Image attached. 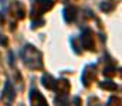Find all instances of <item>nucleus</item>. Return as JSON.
Wrapping results in <instances>:
<instances>
[{"label":"nucleus","instance_id":"nucleus-1","mask_svg":"<svg viewBox=\"0 0 122 106\" xmlns=\"http://www.w3.org/2000/svg\"><path fill=\"white\" fill-rule=\"evenodd\" d=\"M54 6V1L53 0H34L33 3V9H31V16L33 17H40L43 13L51 10Z\"/></svg>","mask_w":122,"mask_h":106},{"label":"nucleus","instance_id":"nucleus-2","mask_svg":"<svg viewBox=\"0 0 122 106\" xmlns=\"http://www.w3.org/2000/svg\"><path fill=\"white\" fill-rule=\"evenodd\" d=\"M81 45L84 48H87L88 51H94L95 50V44H94V35L90 28H84L81 33Z\"/></svg>","mask_w":122,"mask_h":106},{"label":"nucleus","instance_id":"nucleus-3","mask_svg":"<svg viewBox=\"0 0 122 106\" xmlns=\"http://www.w3.org/2000/svg\"><path fill=\"white\" fill-rule=\"evenodd\" d=\"M94 79H95V65H88V67H85V69L82 71V75H81L82 85H84L85 88H88Z\"/></svg>","mask_w":122,"mask_h":106},{"label":"nucleus","instance_id":"nucleus-4","mask_svg":"<svg viewBox=\"0 0 122 106\" xmlns=\"http://www.w3.org/2000/svg\"><path fill=\"white\" fill-rule=\"evenodd\" d=\"M30 103L31 105H40V106H46L47 101L46 98L37 91V89H31L30 91Z\"/></svg>","mask_w":122,"mask_h":106},{"label":"nucleus","instance_id":"nucleus-5","mask_svg":"<svg viewBox=\"0 0 122 106\" xmlns=\"http://www.w3.org/2000/svg\"><path fill=\"white\" fill-rule=\"evenodd\" d=\"M77 13L78 10L74 7V6H68L62 10V17H64V21L65 23H72L75 18H77Z\"/></svg>","mask_w":122,"mask_h":106},{"label":"nucleus","instance_id":"nucleus-6","mask_svg":"<svg viewBox=\"0 0 122 106\" xmlns=\"http://www.w3.org/2000/svg\"><path fill=\"white\" fill-rule=\"evenodd\" d=\"M56 83H57V81H56L50 74H44V75L41 76V85H43L46 89L54 91V89H56Z\"/></svg>","mask_w":122,"mask_h":106},{"label":"nucleus","instance_id":"nucleus-7","mask_svg":"<svg viewBox=\"0 0 122 106\" xmlns=\"http://www.w3.org/2000/svg\"><path fill=\"white\" fill-rule=\"evenodd\" d=\"M54 91L60 92V95H67L68 91H70V82H68L67 79H60V81H57Z\"/></svg>","mask_w":122,"mask_h":106},{"label":"nucleus","instance_id":"nucleus-8","mask_svg":"<svg viewBox=\"0 0 122 106\" xmlns=\"http://www.w3.org/2000/svg\"><path fill=\"white\" fill-rule=\"evenodd\" d=\"M99 88H102V89H107V91H117L118 89V85L114 82V81H102V82H99Z\"/></svg>","mask_w":122,"mask_h":106},{"label":"nucleus","instance_id":"nucleus-9","mask_svg":"<svg viewBox=\"0 0 122 106\" xmlns=\"http://www.w3.org/2000/svg\"><path fill=\"white\" fill-rule=\"evenodd\" d=\"M3 93L7 96V101H9V102H11V101L14 99V89L11 88V83H10L9 81L6 82V86H4V92H3Z\"/></svg>","mask_w":122,"mask_h":106},{"label":"nucleus","instance_id":"nucleus-10","mask_svg":"<svg viewBox=\"0 0 122 106\" xmlns=\"http://www.w3.org/2000/svg\"><path fill=\"white\" fill-rule=\"evenodd\" d=\"M115 74H117V68H115L114 65H108V67H105V68H104V75H105V76H108V78L114 76Z\"/></svg>","mask_w":122,"mask_h":106},{"label":"nucleus","instance_id":"nucleus-11","mask_svg":"<svg viewBox=\"0 0 122 106\" xmlns=\"http://www.w3.org/2000/svg\"><path fill=\"white\" fill-rule=\"evenodd\" d=\"M70 42H71V45H72L74 52H75V54H81V50H80V45H78L77 40H75V38H71V40H70Z\"/></svg>","mask_w":122,"mask_h":106},{"label":"nucleus","instance_id":"nucleus-12","mask_svg":"<svg viewBox=\"0 0 122 106\" xmlns=\"http://www.w3.org/2000/svg\"><path fill=\"white\" fill-rule=\"evenodd\" d=\"M101 10H102V11H112V10H114V4L102 3V4H101Z\"/></svg>","mask_w":122,"mask_h":106},{"label":"nucleus","instance_id":"nucleus-13","mask_svg":"<svg viewBox=\"0 0 122 106\" xmlns=\"http://www.w3.org/2000/svg\"><path fill=\"white\" fill-rule=\"evenodd\" d=\"M44 20L43 18H38L37 21H33V24H31V28H37V27H41V26H44Z\"/></svg>","mask_w":122,"mask_h":106},{"label":"nucleus","instance_id":"nucleus-14","mask_svg":"<svg viewBox=\"0 0 122 106\" xmlns=\"http://www.w3.org/2000/svg\"><path fill=\"white\" fill-rule=\"evenodd\" d=\"M0 44L1 45H7V38L3 35V37H0Z\"/></svg>","mask_w":122,"mask_h":106},{"label":"nucleus","instance_id":"nucleus-15","mask_svg":"<svg viewBox=\"0 0 122 106\" xmlns=\"http://www.w3.org/2000/svg\"><path fill=\"white\" fill-rule=\"evenodd\" d=\"M111 102H117V103H119V102H121V101H119V99H117V98H115V96H114V98H111V99H109V101H108V105H109V103H111Z\"/></svg>","mask_w":122,"mask_h":106},{"label":"nucleus","instance_id":"nucleus-16","mask_svg":"<svg viewBox=\"0 0 122 106\" xmlns=\"http://www.w3.org/2000/svg\"><path fill=\"white\" fill-rule=\"evenodd\" d=\"M0 1H1V4H4V3H6V0H0Z\"/></svg>","mask_w":122,"mask_h":106}]
</instances>
